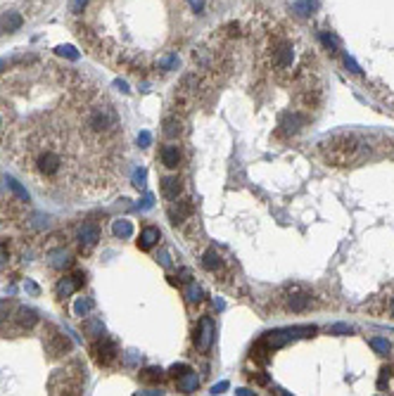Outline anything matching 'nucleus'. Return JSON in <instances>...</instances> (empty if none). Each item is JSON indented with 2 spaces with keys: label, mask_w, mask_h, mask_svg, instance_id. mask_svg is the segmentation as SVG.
<instances>
[{
  "label": "nucleus",
  "mask_w": 394,
  "mask_h": 396,
  "mask_svg": "<svg viewBox=\"0 0 394 396\" xmlns=\"http://www.w3.org/2000/svg\"><path fill=\"white\" fill-rule=\"evenodd\" d=\"M159 240H162V232H159V228L150 226V228H145V230L140 232V237H138V247L143 249V252H147V249H152V247L157 245Z\"/></svg>",
  "instance_id": "obj_8"
},
{
  "label": "nucleus",
  "mask_w": 394,
  "mask_h": 396,
  "mask_svg": "<svg viewBox=\"0 0 394 396\" xmlns=\"http://www.w3.org/2000/svg\"><path fill=\"white\" fill-rule=\"evenodd\" d=\"M157 259H159V263H162V266H169V254H166V252H162Z\"/></svg>",
  "instance_id": "obj_39"
},
{
  "label": "nucleus",
  "mask_w": 394,
  "mask_h": 396,
  "mask_svg": "<svg viewBox=\"0 0 394 396\" xmlns=\"http://www.w3.org/2000/svg\"><path fill=\"white\" fill-rule=\"evenodd\" d=\"M112 230H114V235H117V237H121V240H126V237H131V235H133V226H131V221H126V219L114 221V226H112Z\"/></svg>",
  "instance_id": "obj_17"
},
{
  "label": "nucleus",
  "mask_w": 394,
  "mask_h": 396,
  "mask_svg": "<svg viewBox=\"0 0 394 396\" xmlns=\"http://www.w3.org/2000/svg\"><path fill=\"white\" fill-rule=\"evenodd\" d=\"M0 126H3V116H0Z\"/></svg>",
  "instance_id": "obj_43"
},
{
  "label": "nucleus",
  "mask_w": 394,
  "mask_h": 396,
  "mask_svg": "<svg viewBox=\"0 0 394 396\" xmlns=\"http://www.w3.org/2000/svg\"><path fill=\"white\" fill-rule=\"evenodd\" d=\"M83 330H86L90 337H102L104 335V325H102L100 318H88V321L83 323Z\"/></svg>",
  "instance_id": "obj_18"
},
{
  "label": "nucleus",
  "mask_w": 394,
  "mask_h": 396,
  "mask_svg": "<svg viewBox=\"0 0 394 396\" xmlns=\"http://www.w3.org/2000/svg\"><path fill=\"white\" fill-rule=\"evenodd\" d=\"M178 162H180L178 147H173V145H164V147H162V164H164L166 169H176Z\"/></svg>",
  "instance_id": "obj_12"
},
{
  "label": "nucleus",
  "mask_w": 394,
  "mask_h": 396,
  "mask_svg": "<svg viewBox=\"0 0 394 396\" xmlns=\"http://www.w3.org/2000/svg\"><path fill=\"white\" fill-rule=\"evenodd\" d=\"M214 335H216L214 321L212 318H200L197 330H195V349H197V354H207L209 349H212Z\"/></svg>",
  "instance_id": "obj_4"
},
{
  "label": "nucleus",
  "mask_w": 394,
  "mask_h": 396,
  "mask_svg": "<svg viewBox=\"0 0 394 396\" xmlns=\"http://www.w3.org/2000/svg\"><path fill=\"white\" fill-rule=\"evenodd\" d=\"M145 178H147L145 169H136V173H133V185H136V188H143V185H145Z\"/></svg>",
  "instance_id": "obj_29"
},
{
  "label": "nucleus",
  "mask_w": 394,
  "mask_h": 396,
  "mask_svg": "<svg viewBox=\"0 0 394 396\" xmlns=\"http://www.w3.org/2000/svg\"><path fill=\"white\" fill-rule=\"evenodd\" d=\"M114 86H117V88L121 90V93H128V86H126L124 81H114Z\"/></svg>",
  "instance_id": "obj_40"
},
{
  "label": "nucleus",
  "mask_w": 394,
  "mask_h": 396,
  "mask_svg": "<svg viewBox=\"0 0 394 396\" xmlns=\"http://www.w3.org/2000/svg\"><path fill=\"white\" fill-rule=\"evenodd\" d=\"M345 62H347V67L352 69L354 74H359V71H361V69H359V64H356V62H354V60H352V57H345Z\"/></svg>",
  "instance_id": "obj_34"
},
{
  "label": "nucleus",
  "mask_w": 394,
  "mask_h": 396,
  "mask_svg": "<svg viewBox=\"0 0 394 396\" xmlns=\"http://www.w3.org/2000/svg\"><path fill=\"white\" fill-rule=\"evenodd\" d=\"M321 41H323L325 48H330V52H337V38H335V36L323 34V36H321Z\"/></svg>",
  "instance_id": "obj_28"
},
{
  "label": "nucleus",
  "mask_w": 394,
  "mask_h": 396,
  "mask_svg": "<svg viewBox=\"0 0 394 396\" xmlns=\"http://www.w3.org/2000/svg\"><path fill=\"white\" fill-rule=\"evenodd\" d=\"M180 133V121L176 119V116H171V119H166L164 121V136L166 138H176Z\"/></svg>",
  "instance_id": "obj_22"
},
{
  "label": "nucleus",
  "mask_w": 394,
  "mask_h": 396,
  "mask_svg": "<svg viewBox=\"0 0 394 396\" xmlns=\"http://www.w3.org/2000/svg\"><path fill=\"white\" fill-rule=\"evenodd\" d=\"M186 294H188V301H200L202 299V289L197 285H195L193 280H188V289H186Z\"/></svg>",
  "instance_id": "obj_25"
},
{
  "label": "nucleus",
  "mask_w": 394,
  "mask_h": 396,
  "mask_svg": "<svg viewBox=\"0 0 394 396\" xmlns=\"http://www.w3.org/2000/svg\"><path fill=\"white\" fill-rule=\"evenodd\" d=\"M180 180L178 178H164L162 180V195H164L166 199H178V195H180Z\"/></svg>",
  "instance_id": "obj_15"
},
{
  "label": "nucleus",
  "mask_w": 394,
  "mask_h": 396,
  "mask_svg": "<svg viewBox=\"0 0 394 396\" xmlns=\"http://www.w3.org/2000/svg\"><path fill=\"white\" fill-rule=\"evenodd\" d=\"M330 332H352V328L349 325H332Z\"/></svg>",
  "instance_id": "obj_35"
},
{
  "label": "nucleus",
  "mask_w": 394,
  "mask_h": 396,
  "mask_svg": "<svg viewBox=\"0 0 394 396\" xmlns=\"http://www.w3.org/2000/svg\"><path fill=\"white\" fill-rule=\"evenodd\" d=\"M162 377H164V370L162 368H145L140 373V380H143V382H159Z\"/></svg>",
  "instance_id": "obj_20"
},
{
  "label": "nucleus",
  "mask_w": 394,
  "mask_h": 396,
  "mask_svg": "<svg viewBox=\"0 0 394 396\" xmlns=\"http://www.w3.org/2000/svg\"><path fill=\"white\" fill-rule=\"evenodd\" d=\"M238 394H240V396H247V394H254V391H249V389H238Z\"/></svg>",
  "instance_id": "obj_41"
},
{
  "label": "nucleus",
  "mask_w": 394,
  "mask_h": 396,
  "mask_svg": "<svg viewBox=\"0 0 394 396\" xmlns=\"http://www.w3.org/2000/svg\"><path fill=\"white\" fill-rule=\"evenodd\" d=\"M159 67H164V69H176V67H178V57H176V55H166L164 60H159Z\"/></svg>",
  "instance_id": "obj_27"
},
{
  "label": "nucleus",
  "mask_w": 394,
  "mask_h": 396,
  "mask_svg": "<svg viewBox=\"0 0 394 396\" xmlns=\"http://www.w3.org/2000/svg\"><path fill=\"white\" fill-rule=\"evenodd\" d=\"M304 116L297 114V112H287V114H283V119H280V130H283L285 136H295V133H299V128L304 126Z\"/></svg>",
  "instance_id": "obj_7"
},
{
  "label": "nucleus",
  "mask_w": 394,
  "mask_h": 396,
  "mask_svg": "<svg viewBox=\"0 0 394 396\" xmlns=\"http://www.w3.org/2000/svg\"><path fill=\"white\" fill-rule=\"evenodd\" d=\"M152 204H154V197H152V195H145V197H143V202L138 204V209H150Z\"/></svg>",
  "instance_id": "obj_33"
},
{
  "label": "nucleus",
  "mask_w": 394,
  "mask_h": 396,
  "mask_svg": "<svg viewBox=\"0 0 394 396\" xmlns=\"http://www.w3.org/2000/svg\"><path fill=\"white\" fill-rule=\"evenodd\" d=\"M318 150L332 166H359L373 157V143L361 133H335L325 138Z\"/></svg>",
  "instance_id": "obj_1"
},
{
  "label": "nucleus",
  "mask_w": 394,
  "mask_h": 396,
  "mask_svg": "<svg viewBox=\"0 0 394 396\" xmlns=\"http://www.w3.org/2000/svg\"><path fill=\"white\" fill-rule=\"evenodd\" d=\"M24 287H27L31 294H38V292H41V289H38V285H36V282H31V280H27V285H24Z\"/></svg>",
  "instance_id": "obj_36"
},
{
  "label": "nucleus",
  "mask_w": 394,
  "mask_h": 396,
  "mask_svg": "<svg viewBox=\"0 0 394 396\" xmlns=\"http://www.w3.org/2000/svg\"><path fill=\"white\" fill-rule=\"evenodd\" d=\"M202 266H204V271H209V273H216V271L223 268V259L214 252V249H209V252H204V256H202Z\"/></svg>",
  "instance_id": "obj_14"
},
{
  "label": "nucleus",
  "mask_w": 394,
  "mask_h": 396,
  "mask_svg": "<svg viewBox=\"0 0 394 396\" xmlns=\"http://www.w3.org/2000/svg\"><path fill=\"white\" fill-rule=\"evenodd\" d=\"M150 143H152V136H150L147 130H140V133H138V145H140V147H147Z\"/></svg>",
  "instance_id": "obj_30"
},
{
  "label": "nucleus",
  "mask_w": 394,
  "mask_h": 396,
  "mask_svg": "<svg viewBox=\"0 0 394 396\" xmlns=\"http://www.w3.org/2000/svg\"><path fill=\"white\" fill-rule=\"evenodd\" d=\"M76 237H78V242H81L83 247H95L97 240H100V228H97L95 223L86 221V223H81V226H78Z\"/></svg>",
  "instance_id": "obj_5"
},
{
  "label": "nucleus",
  "mask_w": 394,
  "mask_h": 396,
  "mask_svg": "<svg viewBox=\"0 0 394 396\" xmlns=\"http://www.w3.org/2000/svg\"><path fill=\"white\" fill-rule=\"evenodd\" d=\"M292 60H295V52H292V45H280L276 50V67L278 69H290Z\"/></svg>",
  "instance_id": "obj_13"
},
{
  "label": "nucleus",
  "mask_w": 394,
  "mask_h": 396,
  "mask_svg": "<svg viewBox=\"0 0 394 396\" xmlns=\"http://www.w3.org/2000/svg\"><path fill=\"white\" fill-rule=\"evenodd\" d=\"M17 323H19L21 328H34L36 323H38V315H36V311L34 308H29V306H19L17 308Z\"/></svg>",
  "instance_id": "obj_10"
},
{
  "label": "nucleus",
  "mask_w": 394,
  "mask_h": 396,
  "mask_svg": "<svg viewBox=\"0 0 394 396\" xmlns=\"http://www.w3.org/2000/svg\"><path fill=\"white\" fill-rule=\"evenodd\" d=\"M86 3H88V0H71V12H74V14H81L83 7H86Z\"/></svg>",
  "instance_id": "obj_32"
},
{
  "label": "nucleus",
  "mask_w": 394,
  "mask_h": 396,
  "mask_svg": "<svg viewBox=\"0 0 394 396\" xmlns=\"http://www.w3.org/2000/svg\"><path fill=\"white\" fill-rule=\"evenodd\" d=\"M83 275L81 273H74V275H67V278H62V280L57 282V297H71V294L76 292L78 287H83Z\"/></svg>",
  "instance_id": "obj_6"
},
{
  "label": "nucleus",
  "mask_w": 394,
  "mask_h": 396,
  "mask_svg": "<svg viewBox=\"0 0 394 396\" xmlns=\"http://www.w3.org/2000/svg\"><path fill=\"white\" fill-rule=\"evenodd\" d=\"M10 311H12V301H10V299H0V323L10 315Z\"/></svg>",
  "instance_id": "obj_26"
},
{
  "label": "nucleus",
  "mask_w": 394,
  "mask_h": 396,
  "mask_svg": "<svg viewBox=\"0 0 394 396\" xmlns=\"http://www.w3.org/2000/svg\"><path fill=\"white\" fill-rule=\"evenodd\" d=\"M48 259H50V266L52 268H67L71 263V256L67 249H52V252L48 254Z\"/></svg>",
  "instance_id": "obj_16"
},
{
  "label": "nucleus",
  "mask_w": 394,
  "mask_h": 396,
  "mask_svg": "<svg viewBox=\"0 0 394 396\" xmlns=\"http://www.w3.org/2000/svg\"><path fill=\"white\" fill-rule=\"evenodd\" d=\"M0 259H5V252H3V249H0Z\"/></svg>",
  "instance_id": "obj_42"
},
{
  "label": "nucleus",
  "mask_w": 394,
  "mask_h": 396,
  "mask_svg": "<svg viewBox=\"0 0 394 396\" xmlns=\"http://www.w3.org/2000/svg\"><path fill=\"white\" fill-rule=\"evenodd\" d=\"M7 188H10V190H12L14 195H17V197L21 199V202H29V192L24 190V188H21V185L17 183L14 178H7Z\"/></svg>",
  "instance_id": "obj_23"
},
{
  "label": "nucleus",
  "mask_w": 394,
  "mask_h": 396,
  "mask_svg": "<svg viewBox=\"0 0 394 396\" xmlns=\"http://www.w3.org/2000/svg\"><path fill=\"white\" fill-rule=\"evenodd\" d=\"M93 358H95L97 365H102V368H107V365H112V363L119 358V347L114 339H107V337H100V341L97 344H93Z\"/></svg>",
  "instance_id": "obj_3"
},
{
  "label": "nucleus",
  "mask_w": 394,
  "mask_h": 396,
  "mask_svg": "<svg viewBox=\"0 0 394 396\" xmlns=\"http://www.w3.org/2000/svg\"><path fill=\"white\" fill-rule=\"evenodd\" d=\"M385 311H387V315H389V318H394V297L387 301V308H385Z\"/></svg>",
  "instance_id": "obj_38"
},
{
  "label": "nucleus",
  "mask_w": 394,
  "mask_h": 396,
  "mask_svg": "<svg viewBox=\"0 0 394 396\" xmlns=\"http://www.w3.org/2000/svg\"><path fill=\"white\" fill-rule=\"evenodd\" d=\"M371 347H373L380 356H387L389 351H392V344H389L385 337H373V339H371Z\"/></svg>",
  "instance_id": "obj_21"
},
{
  "label": "nucleus",
  "mask_w": 394,
  "mask_h": 396,
  "mask_svg": "<svg viewBox=\"0 0 394 396\" xmlns=\"http://www.w3.org/2000/svg\"><path fill=\"white\" fill-rule=\"evenodd\" d=\"M93 299H88V297H78L76 304H74V315H78V318H83V315H88L90 311H93Z\"/></svg>",
  "instance_id": "obj_19"
},
{
  "label": "nucleus",
  "mask_w": 394,
  "mask_h": 396,
  "mask_svg": "<svg viewBox=\"0 0 394 396\" xmlns=\"http://www.w3.org/2000/svg\"><path fill=\"white\" fill-rule=\"evenodd\" d=\"M278 299H280V304H283V308L287 313H304V311H309L313 306V294L302 285L287 287Z\"/></svg>",
  "instance_id": "obj_2"
},
{
  "label": "nucleus",
  "mask_w": 394,
  "mask_h": 396,
  "mask_svg": "<svg viewBox=\"0 0 394 396\" xmlns=\"http://www.w3.org/2000/svg\"><path fill=\"white\" fill-rule=\"evenodd\" d=\"M57 55H62V57H67V60H71V62H76L78 57V50L74 48V45H60V48H57Z\"/></svg>",
  "instance_id": "obj_24"
},
{
  "label": "nucleus",
  "mask_w": 394,
  "mask_h": 396,
  "mask_svg": "<svg viewBox=\"0 0 394 396\" xmlns=\"http://www.w3.org/2000/svg\"><path fill=\"white\" fill-rule=\"evenodd\" d=\"M197 387H200V377L193 370H188V373H183L178 377V391H183V394H193Z\"/></svg>",
  "instance_id": "obj_9"
},
{
  "label": "nucleus",
  "mask_w": 394,
  "mask_h": 396,
  "mask_svg": "<svg viewBox=\"0 0 394 396\" xmlns=\"http://www.w3.org/2000/svg\"><path fill=\"white\" fill-rule=\"evenodd\" d=\"M223 389H228V382H219V384L214 387V389H212V394H221Z\"/></svg>",
  "instance_id": "obj_37"
},
{
  "label": "nucleus",
  "mask_w": 394,
  "mask_h": 396,
  "mask_svg": "<svg viewBox=\"0 0 394 396\" xmlns=\"http://www.w3.org/2000/svg\"><path fill=\"white\" fill-rule=\"evenodd\" d=\"M21 24H24V19H21V14H17V12H5L3 17H0V29L7 31V34L17 31Z\"/></svg>",
  "instance_id": "obj_11"
},
{
  "label": "nucleus",
  "mask_w": 394,
  "mask_h": 396,
  "mask_svg": "<svg viewBox=\"0 0 394 396\" xmlns=\"http://www.w3.org/2000/svg\"><path fill=\"white\" fill-rule=\"evenodd\" d=\"M188 370H190V368H188V365H183V363H180V365H173V368L169 370V375H171V377H180V375H183V373H188Z\"/></svg>",
  "instance_id": "obj_31"
}]
</instances>
